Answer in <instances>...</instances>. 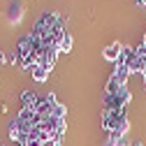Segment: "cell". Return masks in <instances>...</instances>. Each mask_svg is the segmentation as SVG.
<instances>
[{
  "label": "cell",
  "instance_id": "obj_8",
  "mask_svg": "<svg viewBox=\"0 0 146 146\" xmlns=\"http://www.w3.org/2000/svg\"><path fill=\"white\" fill-rule=\"evenodd\" d=\"M116 146H130V139H127V135H125V137H121V139L116 141Z\"/></svg>",
  "mask_w": 146,
  "mask_h": 146
},
{
  "label": "cell",
  "instance_id": "obj_4",
  "mask_svg": "<svg viewBox=\"0 0 146 146\" xmlns=\"http://www.w3.org/2000/svg\"><path fill=\"white\" fill-rule=\"evenodd\" d=\"M21 100H23V107H30V109H35V111H37L40 100H37V95H35V93H30V90H23V93H21Z\"/></svg>",
  "mask_w": 146,
  "mask_h": 146
},
{
  "label": "cell",
  "instance_id": "obj_2",
  "mask_svg": "<svg viewBox=\"0 0 146 146\" xmlns=\"http://www.w3.org/2000/svg\"><path fill=\"white\" fill-rule=\"evenodd\" d=\"M33 53H35V44H33V40H30V37H23V40L19 42V49H16L19 63H21V60H26V58H30Z\"/></svg>",
  "mask_w": 146,
  "mask_h": 146
},
{
  "label": "cell",
  "instance_id": "obj_5",
  "mask_svg": "<svg viewBox=\"0 0 146 146\" xmlns=\"http://www.w3.org/2000/svg\"><path fill=\"white\" fill-rule=\"evenodd\" d=\"M30 74H33V79H35V81H40V84H44V81L49 79V70H44L42 65H37V67H35V70L30 72Z\"/></svg>",
  "mask_w": 146,
  "mask_h": 146
},
{
  "label": "cell",
  "instance_id": "obj_11",
  "mask_svg": "<svg viewBox=\"0 0 146 146\" xmlns=\"http://www.w3.org/2000/svg\"><path fill=\"white\" fill-rule=\"evenodd\" d=\"M141 46H146V33H144V37H141Z\"/></svg>",
  "mask_w": 146,
  "mask_h": 146
},
{
  "label": "cell",
  "instance_id": "obj_3",
  "mask_svg": "<svg viewBox=\"0 0 146 146\" xmlns=\"http://www.w3.org/2000/svg\"><path fill=\"white\" fill-rule=\"evenodd\" d=\"M7 132H9V139H12V141H19V144H21V141L26 139V135H23V130H21V125L16 123V121H9V130H7Z\"/></svg>",
  "mask_w": 146,
  "mask_h": 146
},
{
  "label": "cell",
  "instance_id": "obj_1",
  "mask_svg": "<svg viewBox=\"0 0 146 146\" xmlns=\"http://www.w3.org/2000/svg\"><path fill=\"white\" fill-rule=\"evenodd\" d=\"M121 51H123V44H121V42H111L109 46H104L102 56H104V60H109V63H118V60H121Z\"/></svg>",
  "mask_w": 146,
  "mask_h": 146
},
{
  "label": "cell",
  "instance_id": "obj_10",
  "mask_svg": "<svg viewBox=\"0 0 146 146\" xmlns=\"http://www.w3.org/2000/svg\"><path fill=\"white\" fill-rule=\"evenodd\" d=\"M5 60H7V56H5V53H3V51H0V65H3Z\"/></svg>",
  "mask_w": 146,
  "mask_h": 146
},
{
  "label": "cell",
  "instance_id": "obj_7",
  "mask_svg": "<svg viewBox=\"0 0 146 146\" xmlns=\"http://www.w3.org/2000/svg\"><path fill=\"white\" fill-rule=\"evenodd\" d=\"M53 116H56V118H67V109H65V104H60V102L53 104Z\"/></svg>",
  "mask_w": 146,
  "mask_h": 146
},
{
  "label": "cell",
  "instance_id": "obj_12",
  "mask_svg": "<svg viewBox=\"0 0 146 146\" xmlns=\"http://www.w3.org/2000/svg\"><path fill=\"white\" fill-rule=\"evenodd\" d=\"M135 146H144V144H141V141H137V144H135Z\"/></svg>",
  "mask_w": 146,
  "mask_h": 146
},
{
  "label": "cell",
  "instance_id": "obj_9",
  "mask_svg": "<svg viewBox=\"0 0 146 146\" xmlns=\"http://www.w3.org/2000/svg\"><path fill=\"white\" fill-rule=\"evenodd\" d=\"M137 3V7H141V9H146V0H135Z\"/></svg>",
  "mask_w": 146,
  "mask_h": 146
},
{
  "label": "cell",
  "instance_id": "obj_6",
  "mask_svg": "<svg viewBox=\"0 0 146 146\" xmlns=\"http://www.w3.org/2000/svg\"><path fill=\"white\" fill-rule=\"evenodd\" d=\"M72 44H74L72 35L65 33V35H63V40H60V51H63V53H70V51H72Z\"/></svg>",
  "mask_w": 146,
  "mask_h": 146
}]
</instances>
